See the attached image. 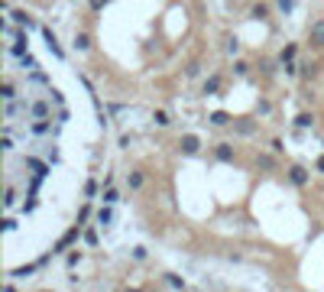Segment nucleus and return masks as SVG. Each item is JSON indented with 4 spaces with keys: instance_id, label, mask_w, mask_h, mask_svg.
Here are the masks:
<instances>
[{
    "instance_id": "obj_1",
    "label": "nucleus",
    "mask_w": 324,
    "mask_h": 292,
    "mask_svg": "<svg viewBox=\"0 0 324 292\" xmlns=\"http://www.w3.org/2000/svg\"><path fill=\"white\" fill-rule=\"evenodd\" d=\"M308 42H311V46H318V49L324 46V20L311 23V30H308Z\"/></svg>"
},
{
    "instance_id": "obj_2",
    "label": "nucleus",
    "mask_w": 324,
    "mask_h": 292,
    "mask_svg": "<svg viewBox=\"0 0 324 292\" xmlns=\"http://www.w3.org/2000/svg\"><path fill=\"white\" fill-rule=\"evenodd\" d=\"M289 182L292 185H308V169H305V166H292V169H289Z\"/></svg>"
},
{
    "instance_id": "obj_3",
    "label": "nucleus",
    "mask_w": 324,
    "mask_h": 292,
    "mask_svg": "<svg viewBox=\"0 0 324 292\" xmlns=\"http://www.w3.org/2000/svg\"><path fill=\"white\" fill-rule=\"evenodd\" d=\"M201 149V140L194 137V133H185V137H182V153L185 156H194Z\"/></svg>"
},
{
    "instance_id": "obj_4",
    "label": "nucleus",
    "mask_w": 324,
    "mask_h": 292,
    "mask_svg": "<svg viewBox=\"0 0 324 292\" xmlns=\"http://www.w3.org/2000/svg\"><path fill=\"white\" fill-rule=\"evenodd\" d=\"M10 16H13V23H20L23 30H32V26H36V23H32V16L26 13V10H10Z\"/></svg>"
},
{
    "instance_id": "obj_5",
    "label": "nucleus",
    "mask_w": 324,
    "mask_h": 292,
    "mask_svg": "<svg viewBox=\"0 0 324 292\" xmlns=\"http://www.w3.org/2000/svg\"><path fill=\"white\" fill-rule=\"evenodd\" d=\"M127 185H130V192H139V188L146 185V176H143L139 169H133L130 176H127Z\"/></svg>"
},
{
    "instance_id": "obj_6",
    "label": "nucleus",
    "mask_w": 324,
    "mask_h": 292,
    "mask_svg": "<svg viewBox=\"0 0 324 292\" xmlns=\"http://www.w3.org/2000/svg\"><path fill=\"white\" fill-rule=\"evenodd\" d=\"M49 114H52V104H49V101H36V104H32V117H36V120H46Z\"/></svg>"
},
{
    "instance_id": "obj_7",
    "label": "nucleus",
    "mask_w": 324,
    "mask_h": 292,
    "mask_svg": "<svg viewBox=\"0 0 324 292\" xmlns=\"http://www.w3.org/2000/svg\"><path fill=\"white\" fill-rule=\"evenodd\" d=\"M295 55H298V46H295V42H289V46L282 49V52H279V59H282V65H292V62H295Z\"/></svg>"
},
{
    "instance_id": "obj_8",
    "label": "nucleus",
    "mask_w": 324,
    "mask_h": 292,
    "mask_svg": "<svg viewBox=\"0 0 324 292\" xmlns=\"http://www.w3.org/2000/svg\"><path fill=\"white\" fill-rule=\"evenodd\" d=\"M214 159H221V162H233V146L221 143V146L214 149Z\"/></svg>"
},
{
    "instance_id": "obj_9",
    "label": "nucleus",
    "mask_w": 324,
    "mask_h": 292,
    "mask_svg": "<svg viewBox=\"0 0 324 292\" xmlns=\"http://www.w3.org/2000/svg\"><path fill=\"white\" fill-rule=\"evenodd\" d=\"M75 240H78V227H71V231L65 234V237L59 240V244H55V250H65V247H71V244H75Z\"/></svg>"
},
{
    "instance_id": "obj_10",
    "label": "nucleus",
    "mask_w": 324,
    "mask_h": 292,
    "mask_svg": "<svg viewBox=\"0 0 324 292\" xmlns=\"http://www.w3.org/2000/svg\"><path fill=\"white\" fill-rule=\"evenodd\" d=\"M110 221H114V208H110V205L100 208V211H97V224H100V227H107Z\"/></svg>"
},
{
    "instance_id": "obj_11",
    "label": "nucleus",
    "mask_w": 324,
    "mask_h": 292,
    "mask_svg": "<svg viewBox=\"0 0 324 292\" xmlns=\"http://www.w3.org/2000/svg\"><path fill=\"white\" fill-rule=\"evenodd\" d=\"M46 42H49V49H52V55H59V59L65 55V52H62V46H59V39L52 36V30H46Z\"/></svg>"
},
{
    "instance_id": "obj_12",
    "label": "nucleus",
    "mask_w": 324,
    "mask_h": 292,
    "mask_svg": "<svg viewBox=\"0 0 324 292\" xmlns=\"http://www.w3.org/2000/svg\"><path fill=\"white\" fill-rule=\"evenodd\" d=\"M295 127H298V130H308V127H315V117H311V114H298V117H295Z\"/></svg>"
},
{
    "instance_id": "obj_13",
    "label": "nucleus",
    "mask_w": 324,
    "mask_h": 292,
    "mask_svg": "<svg viewBox=\"0 0 324 292\" xmlns=\"http://www.w3.org/2000/svg\"><path fill=\"white\" fill-rule=\"evenodd\" d=\"M217 88H221V78H217V75H211L208 81H204V85H201V91H204V94H214Z\"/></svg>"
},
{
    "instance_id": "obj_14",
    "label": "nucleus",
    "mask_w": 324,
    "mask_h": 292,
    "mask_svg": "<svg viewBox=\"0 0 324 292\" xmlns=\"http://www.w3.org/2000/svg\"><path fill=\"white\" fill-rule=\"evenodd\" d=\"M49 127H52V123H49V117H46V120H36V123H32V133H36V137H46Z\"/></svg>"
},
{
    "instance_id": "obj_15",
    "label": "nucleus",
    "mask_w": 324,
    "mask_h": 292,
    "mask_svg": "<svg viewBox=\"0 0 324 292\" xmlns=\"http://www.w3.org/2000/svg\"><path fill=\"white\" fill-rule=\"evenodd\" d=\"M75 49H91V36H88V33H78V36H75Z\"/></svg>"
},
{
    "instance_id": "obj_16",
    "label": "nucleus",
    "mask_w": 324,
    "mask_h": 292,
    "mask_svg": "<svg viewBox=\"0 0 324 292\" xmlns=\"http://www.w3.org/2000/svg\"><path fill=\"white\" fill-rule=\"evenodd\" d=\"M165 283H169V286H175V289H185V279H182V276H175V273H165Z\"/></svg>"
},
{
    "instance_id": "obj_17",
    "label": "nucleus",
    "mask_w": 324,
    "mask_h": 292,
    "mask_svg": "<svg viewBox=\"0 0 324 292\" xmlns=\"http://www.w3.org/2000/svg\"><path fill=\"white\" fill-rule=\"evenodd\" d=\"M276 7L282 10V13H292V10H295V0H276Z\"/></svg>"
},
{
    "instance_id": "obj_18",
    "label": "nucleus",
    "mask_w": 324,
    "mask_h": 292,
    "mask_svg": "<svg viewBox=\"0 0 324 292\" xmlns=\"http://www.w3.org/2000/svg\"><path fill=\"white\" fill-rule=\"evenodd\" d=\"M259 169H266V172H272V166H276V162H272V156H259Z\"/></svg>"
},
{
    "instance_id": "obj_19",
    "label": "nucleus",
    "mask_w": 324,
    "mask_h": 292,
    "mask_svg": "<svg viewBox=\"0 0 324 292\" xmlns=\"http://www.w3.org/2000/svg\"><path fill=\"white\" fill-rule=\"evenodd\" d=\"M85 195H88V198H91V195H97V182H94V179H88V185H85Z\"/></svg>"
},
{
    "instance_id": "obj_20",
    "label": "nucleus",
    "mask_w": 324,
    "mask_h": 292,
    "mask_svg": "<svg viewBox=\"0 0 324 292\" xmlns=\"http://www.w3.org/2000/svg\"><path fill=\"white\" fill-rule=\"evenodd\" d=\"M227 120H230V117H227L224 110H217V114H211V123H227Z\"/></svg>"
},
{
    "instance_id": "obj_21",
    "label": "nucleus",
    "mask_w": 324,
    "mask_h": 292,
    "mask_svg": "<svg viewBox=\"0 0 324 292\" xmlns=\"http://www.w3.org/2000/svg\"><path fill=\"white\" fill-rule=\"evenodd\" d=\"M107 3H110V0H91V10H94V13H100V10L107 7Z\"/></svg>"
},
{
    "instance_id": "obj_22",
    "label": "nucleus",
    "mask_w": 324,
    "mask_h": 292,
    "mask_svg": "<svg viewBox=\"0 0 324 292\" xmlns=\"http://www.w3.org/2000/svg\"><path fill=\"white\" fill-rule=\"evenodd\" d=\"M3 98L13 101V98H16V88H13V85H3Z\"/></svg>"
},
{
    "instance_id": "obj_23",
    "label": "nucleus",
    "mask_w": 324,
    "mask_h": 292,
    "mask_svg": "<svg viewBox=\"0 0 324 292\" xmlns=\"http://www.w3.org/2000/svg\"><path fill=\"white\" fill-rule=\"evenodd\" d=\"M88 211H91V208H88V205L81 208V211H78V224H85V221H88Z\"/></svg>"
},
{
    "instance_id": "obj_24",
    "label": "nucleus",
    "mask_w": 324,
    "mask_h": 292,
    "mask_svg": "<svg viewBox=\"0 0 324 292\" xmlns=\"http://www.w3.org/2000/svg\"><path fill=\"white\" fill-rule=\"evenodd\" d=\"M153 117H156V123H169V114H162V110H156Z\"/></svg>"
},
{
    "instance_id": "obj_25",
    "label": "nucleus",
    "mask_w": 324,
    "mask_h": 292,
    "mask_svg": "<svg viewBox=\"0 0 324 292\" xmlns=\"http://www.w3.org/2000/svg\"><path fill=\"white\" fill-rule=\"evenodd\" d=\"M318 172H324V156H318Z\"/></svg>"
}]
</instances>
